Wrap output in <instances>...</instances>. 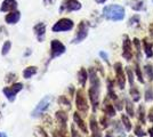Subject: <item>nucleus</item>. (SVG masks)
I'll use <instances>...</instances> for the list:
<instances>
[{
    "mask_svg": "<svg viewBox=\"0 0 153 137\" xmlns=\"http://www.w3.org/2000/svg\"><path fill=\"white\" fill-rule=\"evenodd\" d=\"M103 16L108 21H122L125 19V8L120 5H108L103 8Z\"/></svg>",
    "mask_w": 153,
    "mask_h": 137,
    "instance_id": "nucleus-1",
    "label": "nucleus"
},
{
    "mask_svg": "<svg viewBox=\"0 0 153 137\" xmlns=\"http://www.w3.org/2000/svg\"><path fill=\"white\" fill-rule=\"evenodd\" d=\"M74 23L70 19H61L57 21L53 26V32H63V31H70L73 29Z\"/></svg>",
    "mask_w": 153,
    "mask_h": 137,
    "instance_id": "nucleus-2",
    "label": "nucleus"
},
{
    "mask_svg": "<svg viewBox=\"0 0 153 137\" xmlns=\"http://www.w3.org/2000/svg\"><path fill=\"white\" fill-rule=\"evenodd\" d=\"M87 36H88V23L86 21H82L78 25L76 34V37H74V39L72 40V44H79V42H81L83 39H86Z\"/></svg>",
    "mask_w": 153,
    "mask_h": 137,
    "instance_id": "nucleus-3",
    "label": "nucleus"
},
{
    "mask_svg": "<svg viewBox=\"0 0 153 137\" xmlns=\"http://www.w3.org/2000/svg\"><path fill=\"white\" fill-rule=\"evenodd\" d=\"M81 4L78 0H63L59 12H76L81 9Z\"/></svg>",
    "mask_w": 153,
    "mask_h": 137,
    "instance_id": "nucleus-4",
    "label": "nucleus"
},
{
    "mask_svg": "<svg viewBox=\"0 0 153 137\" xmlns=\"http://www.w3.org/2000/svg\"><path fill=\"white\" fill-rule=\"evenodd\" d=\"M51 102V96H46V97L42 98V99L40 101V103L37 105V107L34 109V111L32 112V117L37 118V117H39V116H41V114L49 107Z\"/></svg>",
    "mask_w": 153,
    "mask_h": 137,
    "instance_id": "nucleus-5",
    "label": "nucleus"
},
{
    "mask_svg": "<svg viewBox=\"0 0 153 137\" xmlns=\"http://www.w3.org/2000/svg\"><path fill=\"white\" fill-rule=\"evenodd\" d=\"M51 59L58 57V56H61L62 54L65 53V46L59 40H53L51 42Z\"/></svg>",
    "mask_w": 153,
    "mask_h": 137,
    "instance_id": "nucleus-6",
    "label": "nucleus"
},
{
    "mask_svg": "<svg viewBox=\"0 0 153 137\" xmlns=\"http://www.w3.org/2000/svg\"><path fill=\"white\" fill-rule=\"evenodd\" d=\"M22 88H23V85H22V84H15V85H13L12 87H9V88H4V89H2V93L6 95V97L8 98L9 102H14L16 94H17L19 90H22Z\"/></svg>",
    "mask_w": 153,
    "mask_h": 137,
    "instance_id": "nucleus-7",
    "label": "nucleus"
},
{
    "mask_svg": "<svg viewBox=\"0 0 153 137\" xmlns=\"http://www.w3.org/2000/svg\"><path fill=\"white\" fill-rule=\"evenodd\" d=\"M17 8V1L16 0H4L1 6H0V12L6 13V12H13Z\"/></svg>",
    "mask_w": 153,
    "mask_h": 137,
    "instance_id": "nucleus-8",
    "label": "nucleus"
},
{
    "mask_svg": "<svg viewBox=\"0 0 153 137\" xmlns=\"http://www.w3.org/2000/svg\"><path fill=\"white\" fill-rule=\"evenodd\" d=\"M33 31H34V34L37 36V39H38L40 42L45 39L46 25L44 24V23H38L37 25L33 27Z\"/></svg>",
    "mask_w": 153,
    "mask_h": 137,
    "instance_id": "nucleus-9",
    "label": "nucleus"
},
{
    "mask_svg": "<svg viewBox=\"0 0 153 137\" xmlns=\"http://www.w3.org/2000/svg\"><path fill=\"white\" fill-rule=\"evenodd\" d=\"M131 44H130V40L128 39V37H125V40H123V53H122V56L127 61H130L131 59Z\"/></svg>",
    "mask_w": 153,
    "mask_h": 137,
    "instance_id": "nucleus-10",
    "label": "nucleus"
},
{
    "mask_svg": "<svg viewBox=\"0 0 153 137\" xmlns=\"http://www.w3.org/2000/svg\"><path fill=\"white\" fill-rule=\"evenodd\" d=\"M19 19H21V13L19 10H13L5 17V21L8 24H16L19 21Z\"/></svg>",
    "mask_w": 153,
    "mask_h": 137,
    "instance_id": "nucleus-11",
    "label": "nucleus"
},
{
    "mask_svg": "<svg viewBox=\"0 0 153 137\" xmlns=\"http://www.w3.org/2000/svg\"><path fill=\"white\" fill-rule=\"evenodd\" d=\"M76 106H78V109L81 110V111H87V109H88L87 102H86V99L83 98L81 91H78V95H76Z\"/></svg>",
    "mask_w": 153,
    "mask_h": 137,
    "instance_id": "nucleus-12",
    "label": "nucleus"
},
{
    "mask_svg": "<svg viewBox=\"0 0 153 137\" xmlns=\"http://www.w3.org/2000/svg\"><path fill=\"white\" fill-rule=\"evenodd\" d=\"M115 71H117V74H118V80H119V85H120V88H123L125 86V77L122 74V70H121V64L120 63H117L115 64Z\"/></svg>",
    "mask_w": 153,
    "mask_h": 137,
    "instance_id": "nucleus-13",
    "label": "nucleus"
},
{
    "mask_svg": "<svg viewBox=\"0 0 153 137\" xmlns=\"http://www.w3.org/2000/svg\"><path fill=\"white\" fill-rule=\"evenodd\" d=\"M36 73H37V67H36V66H30V67H27V69L24 70L23 77L25 79H30L31 77H33Z\"/></svg>",
    "mask_w": 153,
    "mask_h": 137,
    "instance_id": "nucleus-14",
    "label": "nucleus"
},
{
    "mask_svg": "<svg viewBox=\"0 0 153 137\" xmlns=\"http://www.w3.org/2000/svg\"><path fill=\"white\" fill-rule=\"evenodd\" d=\"M86 80H87V72H86L85 69H81L80 72H79V81L83 86L86 84Z\"/></svg>",
    "mask_w": 153,
    "mask_h": 137,
    "instance_id": "nucleus-15",
    "label": "nucleus"
},
{
    "mask_svg": "<svg viewBox=\"0 0 153 137\" xmlns=\"http://www.w3.org/2000/svg\"><path fill=\"white\" fill-rule=\"evenodd\" d=\"M144 42V47H145V53H146V56L147 57H151L153 56V52H152V45L146 42V40L143 41Z\"/></svg>",
    "mask_w": 153,
    "mask_h": 137,
    "instance_id": "nucleus-16",
    "label": "nucleus"
},
{
    "mask_svg": "<svg viewBox=\"0 0 153 137\" xmlns=\"http://www.w3.org/2000/svg\"><path fill=\"white\" fill-rule=\"evenodd\" d=\"M10 47H12V42L10 41H6L4 46H2V49H1V55H7L9 50H10Z\"/></svg>",
    "mask_w": 153,
    "mask_h": 137,
    "instance_id": "nucleus-17",
    "label": "nucleus"
},
{
    "mask_svg": "<svg viewBox=\"0 0 153 137\" xmlns=\"http://www.w3.org/2000/svg\"><path fill=\"white\" fill-rule=\"evenodd\" d=\"M74 120H76V122L78 124V126H79V127H80V128H81V129H82L85 133H87V128H86V126L83 124V121L81 120V119H80V117H79L76 113L74 114Z\"/></svg>",
    "mask_w": 153,
    "mask_h": 137,
    "instance_id": "nucleus-18",
    "label": "nucleus"
},
{
    "mask_svg": "<svg viewBox=\"0 0 153 137\" xmlns=\"http://www.w3.org/2000/svg\"><path fill=\"white\" fill-rule=\"evenodd\" d=\"M56 118H57L58 120L61 121V124H65V122H66V119H68V116L64 113V112H57L56 113Z\"/></svg>",
    "mask_w": 153,
    "mask_h": 137,
    "instance_id": "nucleus-19",
    "label": "nucleus"
},
{
    "mask_svg": "<svg viewBox=\"0 0 153 137\" xmlns=\"http://www.w3.org/2000/svg\"><path fill=\"white\" fill-rule=\"evenodd\" d=\"M143 5H144V2L142 0H136V2H134L131 5V8L134 10H142L143 9Z\"/></svg>",
    "mask_w": 153,
    "mask_h": 137,
    "instance_id": "nucleus-20",
    "label": "nucleus"
},
{
    "mask_svg": "<svg viewBox=\"0 0 153 137\" xmlns=\"http://www.w3.org/2000/svg\"><path fill=\"white\" fill-rule=\"evenodd\" d=\"M91 129L94 131V137H101V134H100V130H98V128H97V124L96 122H94V120H91Z\"/></svg>",
    "mask_w": 153,
    "mask_h": 137,
    "instance_id": "nucleus-21",
    "label": "nucleus"
},
{
    "mask_svg": "<svg viewBox=\"0 0 153 137\" xmlns=\"http://www.w3.org/2000/svg\"><path fill=\"white\" fill-rule=\"evenodd\" d=\"M137 23H140V16L138 15H134L129 20V25H134V24H137Z\"/></svg>",
    "mask_w": 153,
    "mask_h": 137,
    "instance_id": "nucleus-22",
    "label": "nucleus"
},
{
    "mask_svg": "<svg viewBox=\"0 0 153 137\" xmlns=\"http://www.w3.org/2000/svg\"><path fill=\"white\" fill-rule=\"evenodd\" d=\"M145 71H146L147 76H149V78L152 79V78H153V70H152V66L150 65V64H147V65L145 66Z\"/></svg>",
    "mask_w": 153,
    "mask_h": 137,
    "instance_id": "nucleus-23",
    "label": "nucleus"
},
{
    "mask_svg": "<svg viewBox=\"0 0 153 137\" xmlns=\"http://www.w3.org/2000/svg\"><path fill=\"white\" fill-rule=\"evenodd\" d=\"M151 98H153V91L151 90V89H147V91H146V97H145V99H146V101H150Z\"/></svg>",
    "mask_w": 153,
    "mask_h": 137,
    "instance_id": "nucleus-24",
    "label": "nucleus"
},
{
    "mask_svg": "<svg viewBox=\"0 0 153 137\" xmlns=\"http://www.w3.org/2000/svg\"><path fill=\"white\" fill-rule=\"evenodd\" d=\"M122 120H123V122L126 124V128H127V130H130V124H129V121H128V119L125 116L122 117Z\"/></svg>",
    "mask_w": 153,
    "mask_h": 137,
    "instance_id": "nucleus-25",
    "label": "nucleus"
},
{
    "mask_svg": "<svg viewBox=\"0 0 153 137\" xmlns=\"http://www.w3.org/2000/svg\"><path fill=\"white\" fill-rule=\"evenodd\" d=\"M106 112H108V116H114V110L108 105V107H106Z\"/></svg>",
    "mask_w": 153,
    "mask_h": 137,
    "instance_id": "nucleus-26",
    "label": "nucleus"
},
{
    "mask_svg": "<svg viewBox=\"0 0 153 137\" xmlns=\"http://www.w3.org/2000/svg\"><path fill=\"white\" fill-rule=\"evenodd\" d=\"M54 137H66L61 131H54Z\"/></svg>",
    "mask_w": 153,
    "mask_h": 137,
    "instance_id": "nucleus-27",
    "label": "nucleus"
},
{
    "mask_svg": "<svg viewBox=\"0 0 153 137\" xmlns=\"http://www.w3.org/2000/svg\"><path fill=\"white\" fill-rule=\"evenodd\" d=\"M100 56H101L102 59H104V61H106V62H108V55H106V54H105L104 52L100 53Z\"/></svg>",
    "mask_w": 153,
    "mask_h": 137,
    "instance_id": "nucleus-28",
    "label": "nucleus"
},
{
    "mask_svg": "<svg viewBox=\"0 0 153 137\" xmlns=\"http://www.w3.org/2000/svg\"><path fill=\"white\" fill-rule=\"evenodd\" d=\"M54 1H55V0H44V4H45V5H51Z\"/></svg>",
    "mask_w": 153,
    "mask_h": 137,
    "instance_id": "nucleus-29",
    "label": "nucleus"
},
{
    "mask_svg": "<svg viewBox=\"0 0 153 137\" xmlns=\"http://www.w3.org/2000/svg\"><path fill=\"white\" fill-rule=\"evenodd\" d=\"M136 134H137L138 136H143V135H144V133H143V131L140 130V127H137V133H136Z\"/></svg>",
    "mask_w": 153,
    "mask_h": 137,
    "instance_id": "nucleus-30",
    "label": "nucleus"
},
{
    "mask_svg": "<svg viewBox=\"0 0 153 137\" xmlns=\"http://www.w3.org/2000/svg\"><path fill=\"white\" fill-rule=\"evenodd\" d=\"M72 135H73V137H80L78 134H76V131L74 130V128H72Z\"/></svg>",
    "mask_w": 153,
    "mask_h": 137,
    "instance_id": "nucleus-31",
    "label": "nucleus"
},
{
    "mask_svg": "<svg viewBox=\"0 0 153 137\" xmlns=\"http://www.w3.org/2000/svg\"><path fill=\"white\" fill-rule=\"evenodd\" d=\"M95 1L97 2V4H104L106 0H95Z\"/></svg>",
    "mask_w": 153,
    "mask_h": 137,
    "instance_id": "nucleus-32",
    "label": "nucleus"
},
{
    "mask_svg": "<svg viewBox=\"0 0 153 137\" xmlns=\"http://www.w3.org/2000/svg\"><path fill=\"white\" fill-rule=\"evenodd\" d=\"M1 137H7V135L6 134H4V135H1Z\"/></svg>",
    "mask_w": 153,
    "mask_h": 137,
    "instance_id": "nucleus-33",
    "label": "nucleus"
},
{
    "mask_svg": "<svg viewBox=\"0 0 153 137\" xmlns=\"http://www.w3.org/2000/svg\"><path fill=\"white\" fill-rule=\"evenodd\" d=\"M105 137H112V136H110V135H106V136H105Z\"/></svg>",
    "mask_w": 153,
    "mask_h": 137,
    "instance_id": "nucleus-34",
    "label": "nucleus"
},
{
    "mask_svg": "<svg viewBox=\"0 0 153 137\" xmlns=\"http://www.w3.org/2000/svg\"><path fill=\"white\" fill-rule=\"evenodd\" d=\"M0 118H1V114H0Z\"/></svg>",
    "mask_w": 153,
    "mask_h": 137,
    "instance_id": "nucleus-35",
    "label": "nucleus"
},
{
    "mask_svg": "<svg viewBox=\"0 0 153 137\" xmlns=\"http://www.w3.org/2000/svg\"><path fill=\"white\" fill-rule=\"evenodd\" d=\"M0 137H1V135H0Z\"/></svg>",
    "mask_w": 153,
    "mask_h": 137,
    "instance_id": "nucleus-36",
    "label": "nucleus"
}]
</instances>
